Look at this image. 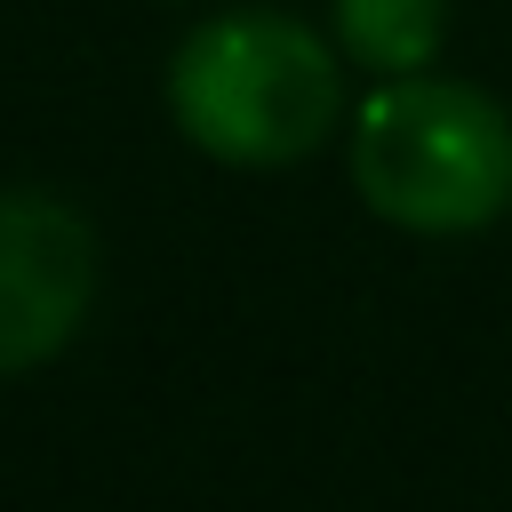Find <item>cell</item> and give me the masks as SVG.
Masks as SVG:
<instances>
[{"mask_svg":"<svg viewBox=\"0 0 512 512\" xmlns=\"http://www.w3.org/2000/svg\"><path fill=\"white\" fill-rule=\"evenodd\" d=\"M352 192L424 240L480 232L512 208V112L472 80H384L352 120Z\"/></svg>","mask_w":512,"mask_h":512,"instance_id":"2","label":"cell"},{"mask_svg":"<svg viewBox=\"0 0 512 512\" xmlns=\"http://www.w3.org/2000/svg\"><path fill=\"white\" fill-rule=\"evenodd\" d=\"M96 304V224L48 184H0V376L48 368Z\"/></svg>","mask_w":512,"mask_h":512,"instance_id":"3","label":"cell"},{"mask_svg":"<svg viewBox=\"0 0 512 512\" xmlns=\"http://www.w3.org/2000/svg\"><path fill=\"white\" fill-rule=\"evenodd\" d=\"M328 16H336V48L376 80L424 72L448 40V0H328Z\"/></svg>","mask_w":512,"mask_h":512,"instance_id":"4","label":"cell"},{"mask_svg":"<svg viewBox=\"0 0 512 512\" xmlns=\"http://www.w3.org/2000/svg\"><path fill=\"white\" fill-rule=\"evenodd\" d=\"M168 120L224 168H288L344 120V64L280 8H224L176 40Z\"/></svg>","mask_w":512,"mask_h":512,"instance_id":"1","label":"cell"}]
</instances>
